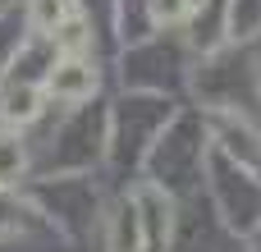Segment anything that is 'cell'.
<instances>
[{"instance_id": "3957f363", "label": "cell", "mask_w": 261, "mask_h": 252, "mask_svg": "<svg viewBox=\"0 0 261 252\" xmlns=\"http://www.w3.org/2000/svg\"><path fill=\"white\" fill-rule=\"evenodd\" d=\"M28 18H32L37 32H50L55 37L69 23V0H28Z\"/></svg>"}, {"instance_id": "5b68a950", "label": "cell", "mask_w": 261, "mask_h": 252, "mask_svg": "<svg viewBox=\"0 0 261 252\" xmlns=\"http://www.w3.org/2000/svg\"><path fill=\"white\" fill-rule=\"evenodd\" d=\"M18 174H23V147H18V138L0 133V184H14Z\"/></svg>"}, {"instance_id": "277c9868", "label": "cell", "mask_w": 261, "mask_h": 252, "mask_svg": "<svg viewBox=\"0 0 261 252\" xmlns=\"http://www.w3.org/2000/svg\"><path fill=\"white\" fill-rule=\"evenodd\" d=\"M87 41H92V32H87V23H83V18H69V23L55 32L60 55H83V51H87Z\"/></svg>"}, {"instance_id": "8992f818", "label": "cell", "mask_w": 261, "mask_h": 252, "mask_svg": "<svg viewBox=\"0 0 261 252\" xmlns=\"http://www.w3.org/2000/svg\"><path fill=\"white\" fill-rule=\"evenodd\" d=\"M193 9H188V0H151V18L161 23V28H170V23H184Z\"/></svg>"}, {"instance_id": "52a82bcc", "label": "cell", "mask_w": 261, "mask_h": 252, "mask_svg": "<svg viewBox=\"0 0 261 252\" xmlns=\"http://www.w3.org/2000/svg\"><path fill=\"white\" fill-rule=\"evenodd\" d=\"M197 5H206V0H188V9H197Z\"/></svg>"}, {"instance_id": "7a4b0ae2", "label": "cell", "mask_w": 261, "mask_h": 252, "mask_svg": "<svg viewBox=\"0 0 261 252\" xmlns=\"http://www.w3.org/2000/svg\"><path fill=\"white\" fill-rule=\"evenodd\" d=\"M41 110V92L37 87H9L0 96V119L5 124H32Z\"/></svg>"}, {"instance_id": "6da1fadb", "label": "cell", "mask_w": 261, "mask_h": 252, "mask_svg": "<svg viewBox=\"0 0 261 252\" xmlns=\"http://www.w3.org/2000/svg\"><path fill=\"white\" fill-rule=\"evenodd\" d=\"M92 87H96V73L83 55H60L55 69L46 73V92L60 96V101H87Z\"/></svg>"}]
</instances>
